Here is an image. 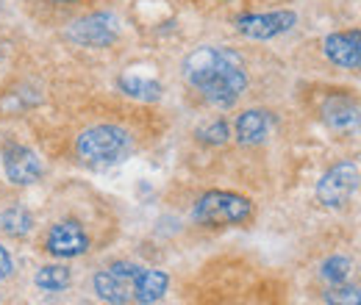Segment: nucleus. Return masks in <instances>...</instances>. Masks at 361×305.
<instances>
[{"mask_svg":"<svg viewBox=\"0 0 361 305\" xmlns=\"http://www.w3.org/2000/svg\"><path fill=\"white\" fill-rule=\"evenodd\" d=\"M3 170H6L11 183L25 186V183H34V180L42 178V158L28 147L11 144L3 153Z\"/></svg>","mask_w":361,"mask_h":305,"instance_id":"obj_8","label":"nucleus"},{"mask_svg":"<svg viewBox=\"0 0 361 305\" xmlns=\"http://www.w3.org/2000/svg\"><path fill=\"white\" fill-rule=\"evenodd\" d=\"M247 217H250V200L231 192H209L195 206V219L200 225H236Z\"/></svg>","mask_w":361,"mask_h":305,"instance_id":"obj_3","label":"nucleus"},{"mask_svg":"<svg viewBox=\"0 0 361 305\" xmlns=\"http://www.w3.org/2000/svg\"><path fill=\"white\" fill-rule=\"evenodd\" d=\"M183 78L203 100L217 108H231L247 87L242 58L228 47H197L183 61Z\"/></svg>","mask_w":361,"mask_h":305,"instance_id":"obj_1","label":"nucleus"},{"mask_svg":"<svg viewBox=\"0 0 361 305\" xmlns=\"http://www.w3.org/2000/svg\"><path fill=\"white\" fill-rule=\"evenodd\" d=\"M31 225H34L31 214H28L25 208H20V206H11V208H6V211L0 214V228H3V233H8V236H23V233L31 230Z\"/></svg>","mask_w":361,"mask_h":305,"instance_id":"obj_16","label":"nucleus"},{"mask_svg":"<svg viewBox=\"0 0 361 305\" xmlns=\"http://www.w3.org/2000/svg\"><path fill=\"white\" fill-rule=\"evenodd\" d=\"M322 53L345 70H361V31H339L325 37Z\"/></svg>","mask_w":361,"mask_h":305,"instance_id":"obj_9","label":"nucleus"},{"mask_svg":"<svg viewBox=\"0 0 361 305\" xmlns=\"http://www.w3.org/2000/svg\"><path fill=\"white\" fill-rule=\"evenodd\" d=\"M75 150L78 158L92 167H109L131 153V136L117 125H94L78 136Z\"/></svg>","mask_w":361,"mask_h":305,"instance_id":"obj_2","label":"nucleus"},{"mask_svg":"<svg viewBox=\"0 0 361 305\" xmlns=\"http://www.w3.org/2000/svg\"><path fill=\"white\" fill-rule=\"evenodd\" d=\"M298 23L295 11H270V14H245L236 20V31L250 39H272L286 34Z\"/></svg>","mask_w":361,"mask_h":305,"instance_id":"obj_6","label":"nucleus"},{"mask_svg":"<svg viewBox=\"0 0 361 305\" xmlns=\"http://www.w3.org/2000/svg\"><path fill=\"white\" fill-rule=\"evenodd\" d=\"M11 269H14L11 256L6 253V247H0V280H3V278H8V275H11Z\"/></svg>","mask_w":361,"mask_h":305,"instance_id":"obj_20","label":"nucleus"},{"mask_svg":"<svg viewBox=\"0 0 361 305\" xmlns=\"http://www.w3.org/2000/svg\"><path fill=\"white\" fill-rule=\"evenodd\" d=\"M142 266L136 263H111L94 275V292L100 300L111 305H126L134 300V283Z\"/></svg>","mask_w":361,"mask_h":305,"instance_id":"obj_4","label":"nucleus"},{"mask_svg":"<svg viewBox=\"0 0 361 305\" xmlns=\"http://www.w3.org/2000/svg\"><path fill=\"white\" fill-rule=\"evenodd\" d=\"M120 89L131 97H139V100H156L161 94V87L150 78H142V75H123L120 78Z\"/></svg>","mask_w":361,"mask_h":305,"instance_id":"obj_15","label":"nucleus"},{"mask_svg":"<svg viewBox=\"0 0 361 305\" xmlns=\"http://www.w3.org/2000/svg\"><path fill=\"white\" fill-rule=\"evenodd\" d=\"M272 128V117L267 111H259V108H250L245 114H239L236 120V139L242 144H259L267 139V133Z\"/></svg>","mask_w":361,"mask_h":305,"instance_id":"obj_12","label":"nucleus"},{"mask_svg":"<svg viewBox=\"0 0 361 305\" xmlns=\"http://www.w3.org/2000/svg\"><path fill=\"white\" fill-rule=\"evenodd\" d=\"M197 136H200V142H206V144H223V142L228 139V125L223 123V120H214L212 125L200 128Z\"/></svg>","mask_w":361,"mask_h":305,"instance_id":"obj_19","label":"nucleus"},{"mask_svg":"<svg viewBox=\"0 0 361 305\" xmlns=\"http://www.w3.org/2000/svg\"><path fill=\"white\" fill-rule=\"evenodd\" d=\"M70 39L87 47H106L117 39V20L111 14H92L70 28Z\"/></svg>","mask_w":361,"mask_h":305,"instance_id":"obj_7","label":"nucleus"},{"mask_svg":"<svg viewBox=\"0 0 361 305\" xmlns=\"http://www.w3.org/2000/svg\"><path fill=\"white\" fill-rule=\"evenodd\" d=\"M47 250L59 259H75L90 250V239L78 222H61L47 236Z\"/></svg>","mask_w":361,"mask_h":305,"instance_id":"obj_10","label":"nucleus"},{"mask_svg":"<svg viewBox=\"0 0 361 305\" xmlns=\"http://www.w3.org/2000/svg\"><path fill=\"white\" fill-rule=\"evenodd\" d=\"M325 303L328 305H361V289L350 283H334L325 292Z\"/></svg>","mask_w":361,"mask_h":305,"instance_id":"obj_17","label":"nucleus"},{"mask_svg":"<svg viewBox=\"0 0 361 305\" xmlns=\"http://www.w3.org/2000/svg\"><path fill=\"white\" fill-rule=\"evenodd\" d=\"M34 280H37V286H39L42 292H61V289L70 286V269L50 263V266H42V269L37 272Z\"/></svg>","mask_w":361,"mask_h":305,"instance_id":"obj_14","label":"nucleus"},{"mask_svg":"<svg viewBox=\"0 0 361 305\" xmlns=\"http://www.w3.org/2000/svg\"><path fill=\"white\" fill-rule=\"evenodd\" d=\"M322 120L334 131H353L361 125L359 106L350 103L348 97H331V100L322 103Z\"/></svg>","mask_w":361,"mask_h":305,"instance_id":"obj_11","label":"nucleus"},{"mask_svg":"<svg viewBox=\"0 0 361 305\" xmlns=\"http://www.w3.org/2000/svg\"><path fill=\"white\" fill-rule=\"evenodd\" d=\"M167 286H170V278L164 272H159V269H139L134 283V300L142 305L156 303V300L164 297Z\"/></svg>","mask_w":361,"mask_h":305,"instance_id":"obj_13","label":"nucleus"},{"mask_svg":"<svg viewBox=\"0 0 361 305\" xmlns=\"http://www.w3.org/2000/svg\"><path fill=\"white\" fill-rule=\"evenodd\" d=\"M350 269H353V263L348 259H342V256H336V259H328L322 263V278L331 280V283H342L350 275Z\"/></svg>","mask_w":361,"mask_h":305,"instance_id":"obj_18","label":"nucleus"},{"mask_svg":"<svg viewBox=\"0 0 361 305\" xmlns=\"http://www.w3.org/2000/svg\"><path fill=\"white\" fill-rule=\"evenodd\" d=\"M359 189V167L353 161H339L328 173L319 178L317 183V200L322 206H345L353 192Z\"/></svg>","mask_w":361,"mask_h":305,"instance_id":"obj_5","label":"nucleus"}]
</instances>
